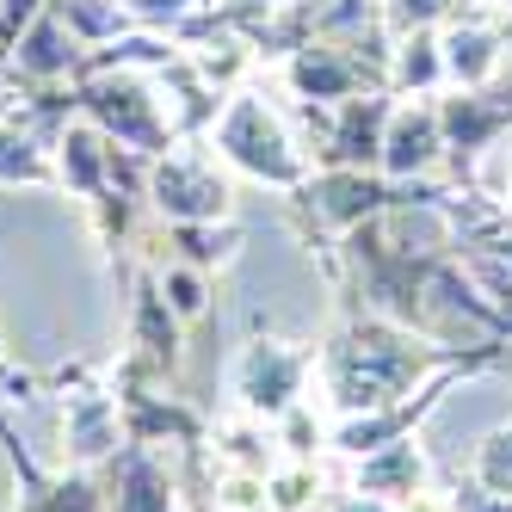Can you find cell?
<instances>
[{"label":"cell","mask_w":512,"mask_h":512,"mask_svg":"<svg viewBox=\"0 0 512 512\" xmlns=\"http://www.w3.org/2000/svg\"><path fill=\"white\" fill-rule=\"evenodd\" d=\"M75 118L99 124L118 149L155 161L167 149H179V124L167 112V99L155 93L149 68H93L75 81Z\"/></svg>","instance_id":"3957f363"},{"label":"cell","mask_w":512,"mask_h":512,"mask_svg":"<svg viewBox=\"0 0 512 512\" xmlns=\"http://www.w3.org/2000/svg\"><path fill=\"white\" fill-rule=\"evenodd\" d=\"M321 469L315 463H297V457H284L272 475H266V506L272 512H321Z\"/></svg>","instance_id":"2e32d148"},{"label":"cell","mask_w":512,"mask_h":512,"mask_svg":"<svg viewBox=\"0 0 512 512\" xmlns=\"http://www.w3.org/2000/svg\"><path fill=\"white\" fill-rule=\"evenodd\" d=\"M167 260H186L198 272H229L241 260L235 223H167Z\"/></svg>","instance_id":"7c38bea8"},{"label":"cell","mask_w":512,"mask_h":512,"mask_svg":"<svg viewBox=\"0 0 512 512\" xmlns=\"http://www.w3.org/2000/svg\"><path fill=\"white\" fill-rule=\"evenodd\" d=\"M130 7V19L142 25V31H161V38H173V31H186L210 0H124Z\"/></svg>","instance_id":"ffe728a7"},{"label":"cell","mask_w":512,"mask_h":512,"mask_svg":"<svg viewBox=\"0 0 512 512\" xmlns=\"http://www.w3.org/2000/svg\"><path fill=\"white\" fill-rule=\"evenodd\" d=\"M321 364V346L303 340H278V334H253L235 364H229V395H235V414L253 420H284L297 401H309V377Z\"/></svg>","instance_id":"277c9868"},{"label":"cell","mask_w":512,"mask_h":512,"mask_svg":"<svg viewBox=\"0 0 512 512\" xmlns=\"http://www.w3.org/2000/svg\"><path fill=\"white\" fill-rule=\"evenodd\" d=\"M149 210L161 223H229L235 179L210 149H167L149 161Z\"/></svg>","instance_id":"5b68a950"},{"label":"cell","mask_w":512,"mask_h":512,"mask_svg":"<svg viewBox=\"0 0 512 512\" xmlns=\"http://www.w3.org/2000/svg\"><path fill=\"white\" fill-rule=\"evenodd\" d=\"M482 186H488V192H500V198L512 204V149H500V161L482 173Z\"/></svg>","instance_id":"603a6c76"},{"label":"cell","mask_w":512,"mask_h":512,"mask_svg":"<svg viewBox=\"0 0 512 512\" xmlns=\"http://www.w3.org/2000/svg\"><path fill=\"white\" fill-rule=\"evenodd\" d=\"M426 451L414 445V438H395V445H383V451H371V457H358L352 463V482L346 488H358V494H377V500H389V506H408L414 494H426Z\"/></svg>","instance_id":"9c48e42d"},{"label":"cell","mask_w":512,"mask_h":512,"mask_svg":"<svg viewBox=\"0 0 512 512\" xmlns=\"http://www.w3.org/2000/svg\"><path fill=\"white\" fill-rule=\"evenodd\" d=\"M475 482H482L488 494H506L512 500V426H500L488 445H482V457H475Z\"/></svg>","instance_id":"44dd1931"},{"label":"cell","mask_w":512,"mask_h":512,"mask_svg":"<svg viewBox=\"0 0 512 512\" xmlns=\"http://www.w3.org/2000/svg\"><path fill=\"white\" fill-rule=\"evenodd\" d=\"M210 155L223 161L229 173L253 179V186H272V192H284V198L315 173V167H309V149L290 136V124H284L253 87H241L223 112H216V124H210Z\"/></svg>","instance_id":"7a4b0ae2"},{"label":"cell","mask_w":512,"mask_h":512,"mask_svg":"<svg viewBox=\"0 0 512 512\" xmlns=\"http://www.w3.org/2000/svg\"><path fill=\"white\" fill-rule=\"evenodd\" d=\"M0 186H56V130L38 118H0Z\"/></svg>","instance_id":"8fae6325"},{"label":"cell","mask_w":512,"mask_h":512,"mask_svg":"<svg viewBox=\"0 0 512 512\" xmlns=\"http://www.w3.org/2000/svg\"><path fill=\"white\" fill-rule=\"evenodd\" d=\"M38 395H44V377L19 371V364H13V352H7V340H0V451H7L13 463H19V457H31V451L19 445V432H13L7 408H13V401H38Z\"/></svg>","instance_id":"ac0fdd59"},{"label":"cell","mask_w":512,"mask_h":512,"mask_svg":"<svg viewBox=\"0 0 512 512\" xmlns=\"http://www.w3.org/2000/svg\"><path fill=\"white\" fill-rule=\"evenodd\" d=\"M272 432H278V451L297 457V463H315V457L327 451V426H321V414H315V401H297L284 420H272Z\"/></svg>","instance_id":"d6986e66"},{"label":"cell","mask_w":512,"mask_h":512,"mask_svg":"<svg viewBox=\"0 0 512 512\" xmlns=\"http://www.w3.org/2000/svg\"><path fill=\"white\" fill-rule=\"evenodd\" d=\"M389 93H352L327 112V130L309 149V167H358V173H377L383 161V130H389Z\"/></svg>","instance_id":"8992f818"},{"label":"cell","mask_w":512,"mask_h":512,"mask_svg":"<svg viewBox=\"0 0 512 512\" xmlns=\"http://www.w3.org/2000/svg\"><path fill=\"white\" fill-rule=\"evenodd\" d=\"M13 512H105L99 469H19V506Z\"/></svg>","instance_id":"30bf717a"},{"label":"cell","mask_w":512,"mask_h":512,"mask_svg":"<svg viewBox=\"0 0 512 512\" xmlns=\"http://www.w3.org/2000/svg\"><path fill=\"white\" fill-rule=\"evenodd\" d=\"M99 482H105V512H186L179 469L155 445H124L99 469Z\"/></svg>","instance_id":"52a82bcc"},{"label":"cell","mask_w":512,"mask_h":512,"mask_svg":"<svg viewBox=\"0 0 512 512\" xmlns=\"http://www.w3.org/2000/svg\"><path fill=\"white\" fill-rule=\"evenodd\" d=\"M321 512H401V506H389V500H377V494H358V488H340V494L321 500Z\"/></svg>","instance_id":"7402d4cb"},{"label":"cell","mask_w":512,"mask_h":512,"mask_svg":"<svg viewBox=\"0 0 512 512\" xmlns=\"http://www.w3.org/2000/svg\"><path fill=\"white\" fill-rule=\"evenodd\" d=\"M482 352V346H469ZM469 352H451V346H432L420 334H408V327L383 321L377 309L364 303H340V321L334 334L321 340V401L340 414H371V408H395V401H408L414 383L426 371H451V364H463Z\"/></svg>","instance_id":"6da1fadb"},{"label":"cell","mask_w":512,"mask_h":512,"mask_svg":"<svg viewBox=\"0 0 512 512\" xmlns=\"http://www.w3.org/2000/svg\"><path fill=\"white\" fill-rule=\"evenodd\" d=\"M389 81L401 93H432L445 81V50H438V38L426 25H414L408 38H401V50H389Z\"/></svg>","instance_id":"9a60e30c"},{"label":"cell","mask_w":512,"mask_h":512,"mask_svg":"<svg viewBox=\"0 0 512 512\" xmlns=\"http://www.w3.org/2000/svg\"><path fill=\"white\" fill-rule=\"evenodd\" d=\"M438 155H445V124H438V105H395L389 130H383V161L377 173L408 186V179L432 173Z\"/></svg>","instance_id":"ba28073f"},{"label":"cell","mask_w":512,"mask_h":512,"mask_svg":"<svg viewBox=\"0 0 512 512\" xmlns=\"http://www.w3.org/2000/svg\"><path fill=\"white\" fill-rule=\"evenodd\" d=\"M155 278H161V297L173 303L179 321H204L210 315V272H198L186 260H161Z\"/></svg>","instance_id":"e0dca14e"},{"label":"cell","mask_w":512,"mask_h":512,"mask_svg":"<svg viewBox=\"0 0 512 512\" xmlns=\"http://www.w3.org/2000/svg\"><path fill=\"white\" fill-rule=\"evenodd\" d=\"M50 7L68 19V31H75L87 50H105V44L130 38V31H142V25L130 19L124 0H50Z\"/></svg>","instance_id":"4fadbf2b"},{"label":"cell","mask_w":512,"mask_h":512,"mask_svg":"<svg viewBox=\"0 0 512 512\" xmlns=\"http://www.w3.org/2000/svg\"><path fill=\"white\" fill-rule=\"evenodd\" d=\"M438 50H445V75L457 87H482L494 75V62H500V44L482 25H451L445 38H438Z\"/></svg>","instance_id":"5bb4252c"}]
</instances>
